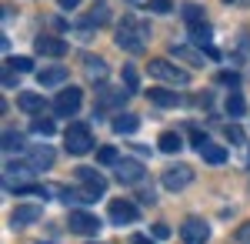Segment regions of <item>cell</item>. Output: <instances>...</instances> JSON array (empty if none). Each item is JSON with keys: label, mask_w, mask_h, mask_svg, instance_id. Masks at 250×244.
Instances as JSON below:
<instances>
[{"label": "cell", "mask_w": 250, "mask_h": 244, "mask_svg": "<svg viewBox=\"0 0 250 244\" xmlns=\"http://www.w3.org/2000/svg\"><path fill=\"white\" fill-rule=\"evenodd\" d=\"M83 71H87V80H94V84H104L107 74H110L104 57H83Z\"/></svg>", "instance_id": "obj_15"}, {"label": "cell", "mask_w": 250, "mask_h": 244, "mask_svg": "<svg viewBox=\"0 0 250 244\" xmlns=\"http://www.w3.org/2000/svg\"><path fill=\"white\" fill-rule=\"evenodd\" d=\"M227 114H230V117H244V114H247V100L240 94H227Z\"/></svg>", "instance_id": "obj_26"}, {"label": "cell", "mask_w": 250, "mask_h": 244, "mask_svg": "<svg viewBox=\"0 0 250 244\" xmlns=\"http://www.w3.org/2000/svg\"><path fill=\"white\" fill-rule=\"evenodd\" d=\"M184 20H187V24H200V20H204V7H197V3H184Z\"/></svg>", "instance_id": "obj_29"}, {"label": "cell", "mask_w": 250, "mask_h": 244, "mask_svg": "<svg viewBox=\"0 0 250 244\" xmlns=\"http://www.w3.org/2000/svg\"><path fill=\"white\" fill-rule=\"evenodd\" d=\"M130 91H114V87H100L97 91V111H110V107H124V100Z\"/></svg>", "instance_id": "obj_12"}, {"label": "cell", "mask_w": 250, "mask_h": 244, "mask_svg": "<svg viewBox=\"0 0 250 244\" xmlns=\"http://www.w3.org/2000/svg\"><path fill=\"white\" fill-rule=\"evenodd\" d=\"M227 137H230L233 144H244V131H240L237 124H230V127H227Z\"/></svg>", "instance_id": "obj_37"}, {"label": "cell", "mask_w": 250, "mask_h": 244, "mask_svg": "<svg viewBox=\"0 0 250 244\" xmlns=\"http://www.w3.org/2000/svg\"><path fill=\"white\" fill-rule=\"evenodd\" d=\"M190 144H193V150H204L207 144H210V137H207L204 131H193V134H190Z\"/></svg>", "instance_id": "obj_34"}, {"label": "cell", "mask_w": 250, "mask_h": 244, "mask_svg": "<svg viewBox=\"0 0 250 244\" xmlns=\"http://www.w3.org/2000/svg\"><path fill=\"white\" fill-rule=\"evenodd\" d=\"M200 154H204L207 164H224V161H227V147H220V144H207Z\"/></svg>", "instance_id": "obj_24"}, {"label": "cell", "mask_w": 250, "mask_h": 244, "mask_svg": "<svg viewBox=\"0 0 250 244\" xmlns=\"http://www.w3.org/2000/svg\"><path fill=\"white\" fill-rule=\"evenodd\" d=\"M233 244H250V224H240L233 231Z\"/></svg>", "instance_id": "obj_35"}, {"label": "cell", "mask_w": 250, "mask_h": 244, "mask_svg": "<svg viewBox=\"0 0 250 244\" xmlns=\"http://www.w3.org/2000/svg\"><path fill=\"white\" fill-rule=\"evenodd\" d=\"M114 174H117V181H120V184H140L147 171H144V164H140V161L120 157V161L114 164Z\"/></svg>", "instance_id": "obj_9"}, {"label": "cell", "mask_w": 250, "mask_h": 244, "mask_svg": "<svg viewBox=\"0 0 250 244\" xmlns=\"http://www.w3.org/2000/svg\"><path fill=\"white\" fill-rule=\"evenodd\" d=\"M63 147L70 150V154H90L94 150V134H90V127L83 124V121H77V124H70L67 131H63Z\"/></svg>", "instance_id": "obj_3"}, {"label": "cell", "mask_w": 250, "mask_h": 244, "mask_svg": "<svg viewBox=\"0 0 250 244\" xmlns=\"http://www.w3.org/2000/svg\"><path fill=\"white\" fill-rule=\"evenodd\" d=\"M63 10H74V7H80V0H57Z\"/></svg>", "instance_id": "obj_39"}, {"label": "cell", "mask_w": 250, "mask_h": 244, "mask_svg": "<svg viewBox=\"0 0 250 244\" xmlns=\"http://www.w3.org/2000/svg\"><path fill=\"white\" fill-rule=\"evenodd\" d=\"M67 227L74 231V234H83V238H90L100 231V218L90 214V211H70V218H67Z\"/></svg>", "instance_id": "obj_6"}, {"label": "cell", "mask_w": 250, "mask_h": 244, "mask_svg": "<svg viewBox=\"0 0 250 244\" xmlns=\"http://www.w3.org/2000/svg\"><path fill=\"white\" fill-rule=\"evenodd\" d=\"M107 17H110V14H107V3H97L94 10H90V24H94V27L107 24Z\"/></svg>", "instance_id": "obj_31"}, {"label": "cell", "mask_w": 250, "mask_h": 244, "mask_svg": "<svg viewBox=\"0 0 250 244\" xmlns=\"http://www.w3.org/2000/svg\"><path fill=\"white\" fill-rule=\"evenodd\" d=\"M77 181H80V201H97V197H104V191H107V181L94 174L90 168H77Z\"/></svg>", "instance_id": "obj_4"}, {"label": "cell", "mask_w": 250, "mask_h": 244, "mask_svg": "<svg viewBox=\"0 0 250 244\" xmlns=\"http://www.w3.org/2000/svg\"><path fill=\"white\" fill-rule=\"evenodd\" d=\"M3 150L7 154H20L23 150V137L17 131H3Z\"/></svg>", "instance_id": "obj_25"}, {"label": "cell", "mask_w": 250, "mask_h": 244, "mask_svg": "<svg viewBox=\"0 0 250 244\" xmlns=\"http://www.w3.org/2000/svg\"><path fill=\"white\" fill-rule=\"evenodd\" d=\"M34 50H37L40 57H63V54H67V40H60V37H37V40H34Z\"/></svg>", "instance_id": "obj_13"}, {"label": "cell", "mask_w": 250, "mask_h": 244, "mask_svg": "<svg viewBox=\"0 0 250 244\" xmlns=\"http://www.w3.org/2000/svg\"><path fill=\"white\" fill-rule=\"evenodd\" d=\"M17 104H20V111H27V114H40L43 111V97L40 94H20Z\"/></svg>", "instance_id": "obj_22"}, {"label": "cell", "mask_w": 250, "mask_h": 244, "mask_svg": "<svg viewBox=\"0 0 250 244\" xmlns=\"http://www.w3.org/2000/svg\"><path fill=\"white\" fill-rule=\"evenodd\" d=\"M97 161H100V164H117L120 157H117L114 147H100V150H97Z\"/></svg>", "instance_id": "obj_33"}, {"label": "cell", "mask_w": 250, "mask_h": 244, "mask_svg": "<svg viewBox=\"0 0 250 244\" xmlns=\"http://www.w3.org/2000/svg\"><path fill=\"white\" fill-rule=\"evenodd\" d=\"M190 181H193V168H190V164H173V168H167V171H164V177H160V184H164L167 191H173V194L184 191Z\"/></svg>", "instance_id": "obj_5"}, {"label": "cell", "mask_w": 250, "mask_h": 244, "mask_svg": "<svg viewBox=\"0 0 250 244\" xmlns=\"http://www.w3.org/2000/svg\"><path fill=\"white\" fill-rule=\"evenodd\" d=\"M147 10H150V14H170L173 3L170 0H147Z\"/></svg>", "instance_id": "obj_32"}, {"label": "cell", "mask_w": 250, "mask_h": 244, "mask_svg": "<svg viewBox=\"0 0 250 244\" xmlns=\"http://www.w3.org/2000/svg\"><path fill=\"white\" fill-rule=\"evenodd\" d=\"M224 3H240V7H250V0H224Z\"/></svg>", "instance_id": "obj_42"}, {"label": "cell", "mask_w": 250, "mask_h": 244, "mask_svg": "<svg viewBox=\"0 0 250 244\" xmlns=\"http://www.w3.org/2000/svg\"><path fill=\"white\" fill-rule=\"evenodd\" d=\"M27 164L34 171H50L54 168V150L50 147H30L27 150Z\"/></svg>", "instance_id": "obj_16"}, {"label": "cell", "mask_w": 250, "mask_h": 244, "mask_svg": "<svg viewBox=\"0 0 250 244\" xmlns=\"http://www.w3.org/2000/svg\"><path fill=\"white\" fill-rule=\"evenodd\" d=\"M7 67H14L17 74H27V71H34V60H30V57H10Z\"/></svg>", "instance_id": "obj_30"}, {"label": "cell", "mask_w": 250, "mask_h": 244, "mask_svg": "<svg viewBox=\"0 0 250 244\" xmlns=\"http://www.w3.org/2000/svg\"><path fill=\"white\" fill-rule=\"evenodd\" d=\"M147 40H150V30L140 17H124L120 27H117V47H124L127 54H144L147 50Z\"/></svg>", "instance_id": "obj_1"}, {"label": "cell", "mask_w": 250, "mask_h": 244, "mask_svg": "<svg viewBox=\"0 0 250 244\" xmlns=\"http://www.w3.org/2000/svg\"><path fill=\"white\" fill-rule=\"evenodd\" d=\"M147 71H150V77L164 80V84H170V87H187V84H190V74H187L184 67H173L170 60H164V57L150 60Z\"/></svg>", "instance_id": "obj_2"}, {"label": "cell", "mask_w": 250, "mask_h": 244, "mask_svg": "<svg viewBox=\"0 0 250 244\" xmlns=\"http://www.w3.org/2000/svg\"><path fill=\"white\" fill-rule=\"evenodd\" d=\"M17 80H20V74L14 67H3V84H7V87H17Z\"/></svg>", "instance_id": "obj_36"}, {"label": "cell", "mask_w": 250, "mask_h": 244, "mask_svg": "<svg viewBox=\"0 0 250 244\" xmlns=\"http://www.w3.org/2000/svg\"><path fill=\"white\" fill-rule=\"evenodd\" d=\"M180 238L187 244H207L210 241V224H207L204 218H187V221L180 224Z\"/></svg>", "instance_id": "obj_7"}, {"label": "cell", "mask_w": 250, "mask_h": 244, "mask_svg": "<svg viewBox=\"0 0 250 244\" xmlns=\"http://www.w3.org/2000/svg\"><path fill=\"white\" fill-rule=\"evenodd\" d=\"M157 147L164 150V154H177V150L184 147V141H180V134L164 131V134H160V141H157Z\"/></svg>", "instance_id": "obj_20"}, {"label": "cell", "mask_w": 250, "mask_h": 244, "mask_svg": "<svg viewBox=\"0 0 250 244\" xmlns=\"http://www.w3.org/2000/svg\"><path fill=\"white\" fill-rule=\"evenodd\" d=\"M147 97L154 100L157 107H180V104H184V97L167 91V87H154V91H147Z\"/></svg>", "instance_id": "obj_17"}, {"label": "cell", "mask_w": 250, "mask_h": 244, "mask_svg": "<svg viewBox=\"0 0 250 244\" xmlns=\"http://www.w3.org/2000/svg\"><path fill=\"white\" fill-rule=\"evenodd\" d=\"M137 127H140V117H137V114H117L114 117L117 134H137Z\"/></svg>", "instance_id": "obj_19"}, {"label": "cell", "mask_w": 250, "mask_h": 244, "mask_svg": "<svg viewBox=\"0 0 250 244\" xmlns=\"http://www.w3.org/2000/svg\"><path fill=\"white\" fill-rule=\"evenodd\" d=\"M40 221V204H17L10 211V227H27Z\"/></svg>", "instance_id": "obj_11"}, {"label": "cell", "mask_w": 250, "mask_h": 244, "mask_svg": "<svg viewBox=\"0 0 250 244\" xmlns=\"http://www.w3.org/2000/svg\"><path fill=\"white\" fill-rule=\"evenodd\" d=\"M80 104H83V91H80V87H63L57 94V100H54V111H57L60 117H70V114L80 111Z\"/></svg>", "instance_id": "obj_8"}, {"label": "cell", "mask_w": 250, "mask_h": 244, "mask_svg": "<svg viewBox=\"0 0 250 244\" xmlns=\"http://www.w3.org/2000/svg\"><path fill=\"white\" fill-rule=\"evenodd\" d=\"M220 80H224V84H230V87H233V84H237V74H220Z\"/></svg>", "instance_id": "obj_40"}, {"label": "cell", "mask_w": 250, "mask_h": 244, "mask_svg": "<svg viewBox=\"0 0 250 244\" xmlns=\"http://www.w3.org/2000/svg\"><path fill=\"white\" fill-rule=\"evenodd\" d=\"M110 221L114 224H134L137 221V207L130 204V201H110Z\"/></svg>", "instance_id": "obj_14"}, {"label": "cell", "mask_w": 250, "mask_h": 244, "mask_svg": "<svg viewBox=\"0 0 250 244\" xmlns=\"http://www.w3.org/2000/svg\"><path fill=\"white\" fill-rule=\"evenodd\" d=\"M3 174H7V177H3V181H7V188L14 191V194H23V188H30V184H27V177H30V174H37V171L30 168V164H7Z\"/></svg>", "instance_id": "obj_10"}, {"label": "cell", "mask_w": 250, "mask_h": 244, "mask_svg": "<svg viewBox=\"0 0 250 244\" xmlns=\"http://www.w3.org/2000/svg\"><path fill=\"white\" fill-rule=\"evenodd\" d=\"M154 238H157V241L170 238V227H167V224H154Z\"/></svg>", "instance_id": "obj_38"}, {"label": "cell", "mask_w": 250, "mask_h": 244, "mask_svg": "<svg viewBox=\"0 0 250 244\" xmlns=\"http://www.w3.org/2000/svg\"><path fill=\"white\" fill-rule=\"evenodd\" d=\"M124 87H127L130 94H137V91H140V74H137V67H130V64L124 67Z\"/></svg>", "instance_id": "obj_28"}, {"label": "cell", "mask_w": 250, "mask_h": 244, "mask_svg": "<svg viewBox=\"0 0 250 244\" xmlns=\"http://www.w3.org/2000/svg\"><path fill=\"white\" fill-rule=\"evenodd\" d=\"M30 131L34 134H40V137H50V134L57 131V124H54V121H47V117H34V124H30Z\"/></svg>", "instance_id": "obj_27"}, {"label": "cell", "mask_w": 250, "mask_h": 244, "mask_svg": "<svg viewBox=\"0 0 250 244\" xmlns=\"http://www.w3.org/2000/svg\"><path fill=\"white\" fill-rule=\"evenodd\" d=\"M170 57H177V60H187V64H204L200 50H193V47H187V44H177V47H170Z\"/></svg>", "instance_id": "obj_21"}, {"label": "cell", "mask_w": 250, "mask_h": 244, "mask_svg": "<svg viewBox=\"0 0 250 244\" xmlns=\"http://www.w3.org/2000/svg\"><path fill=\"white\" fill-rule=\"evenodd\" d=\"M190 34L197 44H204V47H210V40H213V30H210V24L207 20H200V24H193L190 27Z\"/></svg>", "instance_id": "obj_23"}, {"label": "cell", "mask_w": 250, "mask_h": 244, "mask_svg": "<svg viewBox=\"0 0 250 244\" xmlns=\"http://www.w3.org/2000/svg\"><path fill=\"white\" fill-rule=\"evenodd\" d=\"M130 244H157V241H150V238H144V234H137V238H134Z\"/></svg>", "instance_id": "obj_41"}, {"label": "cell", "mask_w": 250, "mask_h": 244, "mask_svg": "<svg viewBox=\"0 0 250 244\" xmlns=\"http://www.w3.org/2000/svg\"><path fill=\"white\" fill-rule=\"evenodd\" d=\"M40 87H60L63 80H67V67H43L37 74Z\"/></svg>", "instance_id": "obj_18"}]
</instances>
